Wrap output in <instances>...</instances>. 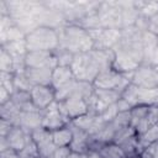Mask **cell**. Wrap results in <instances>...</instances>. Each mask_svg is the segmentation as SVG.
I'll list each match as a JSON object with an SVG mask.
<instances>
[{"label": "cell", "instance_id": "cell-1", "mask_svg": "<svg viewBox=\"0 0 158 158\" xmlns=\"http://www.w3.org/2000/svg\"><path fill=\"white\" fill-rule=\"evenodd\" d=\"M137 26H130L121 30V38L114 47L112 68L123 74L133 73L143 59L142 33Z\"/></svg>", "mask_w": 158, "mask_h": 158}, {"label": "cell", "instance_id": "cell-2", "mask_svg": "<svg viewBox=\"0 0 158 158\" xmlns=\"http://www.w3.org/2000/svg\"><path fill=\"white\" fill-rule=\"evenodd\" d=\"M114 51L112 49H98L94 48L85 53L74 54L70 69L77 80L91 83L95 80L98 74L112 67Z\"/></svg>", "mask_w": 158, "mask_h": 158}, {"label": "cell", "instance_id": "cell-3", "mask_svg": "<svg viewBox=\"0 0 158 158\" xmlns=\"http://www.w3.org/2000/svg\"><path fill=\"white\" fill-rule=\"evenodd\" d=\"M59 49L70 52L73 54L85 53L94 49V41L83 26L75 23H65L58 30Z\"/></svg>", "mask_w": 158, "mask_h": 158}, {"label": "cell", "instance_id": "cell-4", "mask_svg": "<svg viewBox=\"0 0 158 158\" xmlns=\"http://www.w3.org/2000/svg\"><path fill=\"white\" fill-rule=\"evenodd\" d=\"M25 44L27 52L42 51L56 52L59 49L58 31L47 26H38L25 36Z\"/></svg>", "mask_w": 158, "mask_h": 158}, {"label": "cell", "instance_id": "cell-5", "mask_svg": "<svg viewBox=\"0 0 158 158\" xmlns=\"http://www.w3.org/2000/svg\"><path fill=\"white\" fill-rule=\"evenodd\" d=\"M132 74V73H131ZM131 74H123L114 69L112 67L101 70L93 85L95 89H104V90H116L120 94L131 84Z\"/></svg>", "mask_w": 158, "mask_h": 158}, {"label": "cell", "instance_id": "cell-6", "mask_svg": "<svg viewBox=\"0 0 158 158\" xmlns=\"http://www.w3.org/2000/svg\"><path fill=\"white\" fill-rule=\"evenodd\" d=\"M121 99L127 101L132 107L138 105L158 106V88L146 89V88H139L131 83L122 91Z\"/></svg>", "mask_w": 158, "mask_h": 158}, {"label": "cell", "instance_id": "cell-7", "mask_svg": "<svg viewBox=\"0 0 158 158\" xmlns=\"http://www.w3.org/2000/svg\"><path fill=\"white\" fill-rule=\"evenodd\" d=\"M93 41L94 48L98 49H114V47L118 43L121 38V30L120 28H93L88 30Z\"/></svg>", "mask_w": 158, "mask_h": 158}, {"label": "cell", "instance_id": "cell-8", "mask_svg": "<svg viewBox=\"0 0 158 158\" xmlns=\"http://www.w3.org/2000/svg\"><path fill=\"white\" fill-rule=\"evenodd\" d=\"M40 112L42 116V127L51 132L59 130L70 122L62 112L58 101H54L53 104H51L48 107H46Z\"/></svg>", "mask_w": 158, "mask_h": 158}, {"label": "cell", "instance_id": "cell-9", "mask_svg": "<svg viewBox=\"0 0 158 158\" xmlns=\"http://www.w3.org/2000/svg\"><path fill=\"white\" fill-rule=\"evenodd\" d=\"M62 112L69 121H73L89 112L88 100L79 95H73L64 101H58Z\"/></svg>", "mask_w": 158, "mask_h": 158}, {"label": "cell", "instance_id": "cell-10", "mask_svg": "<svg viewBox=\"0 0 158 158\" xmlns=\"http://www.w3.org/2000/svg\"><path fill=\"white\" fill-rule=\"evenodd\" d=\"M131 83L146 89L158 88V68L141 64L131 74Z\"/></svg>", "mask_w": 158, "mask_h": 158}, {"label": "cell", "instance_id": "cell-11", "mask_svg": "<svg viewBox=\"0 0 158 158\" xmlns=\"http://www.w3.org/2000/svg\"><path fill=\"white\" fill-rule=\"evenodd\" d=\"M142 64L158 68V36L148 30L144 31L142 33Z\"/></svg>", "mask_w": 158, "mask_h": 158}, {"label": "cell", "instance_id": "cell-12", "mask_svg": "<svg viewBox=\"0 0 158 158\" xmlns=\"http://www.w3.org/2000/svg\"><path fill=\"white\" fill-rule=\"evenodd\" d=\"M31 137L37 146L40 158H49L51 154L57 148V146L53 143V139H52V132L43 127H40V128L32 131Z\"/></svg>", "mask_w": 158, "mask_h": 158}, {"label": "cell", "instance_id": "cell-13", "mask_svg": "<svg viewBox=\"0 0 158 158\" xmlns=\"http://www.w3.org/2000/svg\"><path fill=\"white\" fill-rule=\"evenodd\" d=\"M25 33L16 26L14 20L9 16H0V46L10 42L25 40Z\"/></svg>", "mask_w": 158, "mask_h": 158}, {"label": "cell", "instance_id": "cell-14", "mask_svg": "<svg viewBox=\"0 0 158 158\" xmlns=\"http://www.w3.org/2000/svg\"><path fill=\"white\" fill-rule=\"evenodd\" d=\"M25 67L54 69L57 67L56 52H42V51L27 52L25 57Z\"/></svg>", "mask_w": 158, "mask_h": 158}, {"label": "cell", "instance_id": "cell-15", "mask_svg": "<svg viewBox=\"0 0 158 158\" xmlns=\"http://www.w3.org/2000/svg\"><path fill=\"white\" fill-rule=\"evenodd\" d=\"M30 94L31 100L38 111L44 110L56 101V90L51 85H35Z\"/></svg>", "mask_w": 158, "mask_h": 158}, {"label": "cell", "instance_id": "cell-16", "mask_svg": "<svg viewBox=\"0 0 158 158\" xmlns=\"http://www.w3.org/2000/svg\"><path fill=\"white\" fill-rule=\"evenodd\" d=\"M69 126L73 131V139L69 144V148L72 149V152L88 153L91 148V136L88 132L73 125L72 122H69Z\"/></svg>", "mask_w": 158, "mask_h": 158}, {"label": "cell", "instance_id": "cell-17", "mask_svg": "<svg viewBox=\"0 0 158 158\" xmlns=\"http://www.w3.org/2000/svg\"><path fill=\"white\" fill-rule=\"evenodd\" d=\"M149 107L151 106L138 105V106H133L130 110V116H131V123H130V126L135 130V132L137 133V136L142 135L149 127L148 120H147V115H148Z\"/></svg>", "mask_w": 158, "mask_h": 158}, {"label": "cell", "instance_id": "cell-18", "mask_svg": "<svg viewBox=\"0 0 158 158\" xmlns=\"http://www.w3.org/2000/svg\"><path fill=\"white\" fill-rule=\"evenodd\" d=\"M52 72L51 68H26L25 75L33 85H51Z\"/></svg>", "mask_w": 158, "mask_h": 158}, {"label": "cell", "instance_id": "cell-19", "mask_svg": "<svg viewBox=\"0 0 158 158\" xmlns=\"http://www.w3.org/2000/svg\"><path fill=\"white\" fill-rule=\"evenodd\" d=\"M27 136H28V133L26 131H23L20 126H14L5 138H6L7 143H9V147L12 151L20 153L26 146Z\"/></svg>", "mask_w": 158, "mask_h": 158}, {"label": "cell", "instance_id": "cell-20", "mask_svg": "<svg viewBox=\"0 0 158 158\" xmlns=\"http://www.w3.org/2000/svg\"><path fill=\"white\" fill-rule=\"evenodd\" d=\"M19 126L26 131L27 133H31L32 131L42 127V116L40 111H32V112H21Z\"/></svg>", "mask_w": 158, "mask_h": 158}, {"label": "cell", "instance_id": "cell-21", "mask_svg": "<svg viewBox=\"0 0 158 158\" xmlns=\"http://www.w3.org/2000/svg\"><path fill=\"white\" fill-rule=\"evenodd\" d=\"M73 79H75V78H74V74H73L70 67L57 65L52 72V83H51V85L54 90H57V89L65 85L67 83H69Z\"/></svg>", "mask_w": 158, "mask_h": 158}, {"label": "cell", "instance_id": "cell-22", "mask_svg": "<svg viewBox=\"0 0 158 158\" xmlns=\"http://www.w3.org/2000/svg\"><path fill=\"white\" fill-rule=\"evenodd\" d=\"M21 112L22 111L16 106V104L11 99L7 102L0 105V118L11 122L14 126H19Z\"/></svg>", "mask_w": 158, "mask_h": 158}, {"label": "cell", "instance_id": "cell-23", "mask_svg": "<svg viewBox=\"0 0 158 158\" xmlns=\"http://www.w3.org/2000/svg\"><path fill=\"white\" fill-rule=\"evenodd\" d=\"M95 151L102 157V158H127L126 153L122 151V148L114 143V142H109V143H104L100 144L95 148Z\"/></svg>", "mask_w": 158, "mask_h": 158}, {"label": "cell", "instance_id": "cell-24", "mask_svg": "<svg viewBox=\"0 0 158 158\" xmlns=\"http://www.w3.org/2000/svg\"><path fill=\"white\" fill-rule=\"evenodd\" d=\"M52 139L57 147H69V144L73 139V131H72L69 123L59 130L52 131Z\"/></svg>", "mask_w": 158, "mask_h": 158}, {"label": "cell", "instance_id": "cell-25", "mask_svg": "<svg viewBox=\"0 0 158 158\" xmlns=\"http://www.w3.org/2000/svg\"><path fill=\"white\" fill-rule=\"evenodd\" d=\"M158 142V125H153L151 127H148V130H146L142 135L138 136V144L141 151L143 152L148 146H151L152 143Z\"/></svg>", "mask_w": 158, "mask_h": 158}, {"label": "cell", "instance_id": "cell-26", "mask_svg": "<svg viewBox=\"0 0 158 158\" xmlns=\"http://www.w3.org/2000/svg\"><path fill=\"white\" fill-rule=\"evenodd\" d=\"M135 4L139 15L148 20L158 14V1H135Z\"/></svg>", "mask_w": 158, "mask_h": 158}, {"label": "cell", "instance_id": "cell-27", "mask_svg": "<svg viewBox=\"0 0 158 158\" xmlns=\"http://www.w3.org/2000/svg\"><path fill=\"white\" fill-rule=\"evenodd\" d=\"M0 72L5 73H14L15 74V65L11 56L7 53V51L0 46Z\"/></svg>", "mask_w": 158, "mask_h": 158}, {"label": "cell", "instance_id": "cell-28", "mask_svg": "<svg viewBox=\"0 0 158 158\" xmlns=\"http://www.w3.org/2000/svg\"><path fill=\"white\" fill-rule=\"evenodd\" d=\"M14 85H15V90H22V91H31L32 88L35 86L25 75V72L22 73H15L14 77Z\"/></svg>", "mask_w": 158, "mask_h": 158}, {"label": "cell", "instance_id": "cell-29", "mask_svg": "<svg viewBox=\"0 0 158 158\" xmlns=\"http://www.w3.org/2000/svg\"><path fill=\"white\" fill-rule=\"evenodd\" d=\"M56 58H57V65L70 67L73 58H74V54L70 52L63 51V49H58V51H56Z\"/></svg>", "mask_w": 158, "mask_h": 158}, {"label": "cell", "instance_id": "cell-30", "mask_svg": "<svg viewBox=\"0 0 158 158\" xmlns=\"http://www.w3.org/2000/svg\"><path fill=\"white\" fill-rule=\"evenodd\" d=\"M14 73H5L0 72V86L5 88L11 95L15 91V85H14Z\"/></svg>", "mask_w": 158, "mask_h": 158}, {"label": "cell", "instance_id": "cell-31", "mask_svg": "<svg viewBox=\"0 0 158 158\" xmlns=\"http://www.w3.org/2000/svg\"><path fill=\"white\" fill-rule=\"evenodd\" d=\"M117 114H118V109H117V105H116V102H115V104H112V105L107 106L105 110H102L99 115H100V116H101V118L107 123V122L112 121V120L117 116Z\"/></svg>", "mask_w": 158, "mask_h": 158}, {"label": "cell", "instance_id": "cell-32", "mask_svg": "<svg viewBox=\"0 0 158 158\" xmlns=\"http://www.w3.org/2000/svg\"><path fill=\"white\" fill-rule=\"evenodd\" d=\"M72 149L69 147H57L49 158H69Z\"/></svg>", "mask_w": 158, "mask_h": 158}, {"label": "cell", "instance_id": "cell-33", "mask_svg": "<svg viewBox=\"0 0 158 158\" xmlns=\"http://www.w3.org/2000/svg\"><path fill=\"white\" fill-rule=\"evenodd\" d=\"M12 127H14V125L11 122L0 118V137H6Z\"/></svg>", "mask_w": 158, "mask_h": 158}, {"label": "cell", "instance_id": "cell-34", "mask_svg": "<svg viewBox=\"0 0 158 158\" xmlns=\"http://www.w3.org/2000/svg\"><path fill=\"white\" fill-rule=\"evenodd\" d=\"M142 153L146 154L148 158H158V142L152 143L151 146H148Z\"/></svg>", "mask_w": 158, "mask_h": 158}, {"label": "cell", "instance_id": "cell-35", "mask_svg": "<svg viewBox=\"0 0 158 158\" xmlns=\"http://www.w3.org/2000/svg\"><path fill=\"white\" fill-rule=\"evenodd\" d=\"M0 158H22L20 153L12 151L11 148L4 151V152H0Z\"/></svg>", "mask_w": 158, "mask_h": 158}, {"label": "cell", "instance_id": "cell-36", "mask_svg": "<svg viewBox=\"0 0 158 158\" xmlns=\"http://www.w3.org/2000/svg\"><path fill=\"white\" fill-rule=\"evenodd\" d=\"M86 156H88V158H102L95 149H90V151L86 153Z\"/></svg>", "mask_w": 158, "mask_h": 158}, {"label": "cell", "instance_id": "cell-37", "mask_svg": "<svg viewBox=\"0 0 158 158\" xmlns=\"http://www.w3.org/2000/svg\"><path fill=\"white\" fill-rule=\"evenodd\" d=\"M69 158H88L86 153H75V152H72Z\"/></svg>", "mask_w": 158, "mask_h": 158}, {"label": "cell", "instance_id": "cell-38", "mask_svg": "<svg viewBox=\"0 0 158 158\" xmlns=\"http://www.w3.org/2000/svg\"><path fill=\"white\" fill-rule=\"evenodd\" d=\"M130 158H148L146 154H143V153H141L139 156H136V157H130Z\"/></svg>", "mask_w": 158, "mask_h": 158}, {"label": "cell", "instance_id": "cell-39", "mask_svg": "<svg viewBox=\"0 0 158 158\" xmlns=\"http://www.w3.org/2000/svg\"><path fill=\"white\" fill-rule=\"evenodd\" d=\"M33 158H40V157H33Z\"/></svg>", "mask_w": 158, "mask_h": 158}]
</instances>
